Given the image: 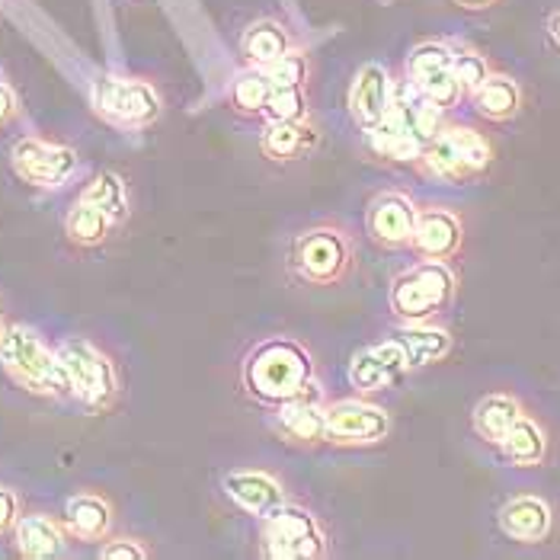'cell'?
<instances>
[{
  "mask_svg": "<svg viewBox=\"0 0 560 560\" xmlns=\"http://www.w3.org/2000/svg\"><path fill=\"white\" fill-rule=\"evenodd\" d=\"M241 390L259 407H276L304 394H324L314 352L289 334L262 337L244 352Z\"/></svg>",
  "mask_w": 560,
  "mask_h": 560,
  "instance_id": "cell-1",
  "label": "cell"
},
{
  "mask_svg": "<svg viewBox=\"0 0 560 560\" xmlns=\"http://www.w3.org/2000/svg\"><path fill=\"white\" fill-rule=\"evenodd\" d=\"M285 266L304 289H340L359 266L355 234L337 218L314 221L292 234Z\"/></svg>",
  "mask_w": 560,
  "mask_h": 560,
  "instance_id": "cell-2",
  "label": "cell"
},
{
  "mask_svg": "<svg viewBox=\"0 0 560 560\" xmlns=\"http://www.w3.org/2000/svg\"><path fill=\"white\" fill-rule=\"evenodd\" d=\"M0 369L3 375L23 388L26 394L65 400L71 397V385L65 375V365L58 359V349L45 343L39 330L26 324H7L0 334Z\"/></svg>",
  "mask_w": 560,
  "mask_h": 560,
  "instance_id": "cell-3",
  "label": "cell"
},
{
  "mask_svg": "<svg viewBox=\"0 0 560 560\" xmlns=\"http://www.w3.org/2000/svg\"><path fill=\"white\" fill-rule=\"evenodd\" d=\"M458 295V276L442 259H420L388 285V314L397 324H432Z\"/></svg>",
  "mask_w": 560,
  "mask_h": 560,
  "instance_id": "cell-4",
  "label": "cell"
},
{
  "mask_svg": "<svg viewBox=\"0 0 560 560\" xmlns=\"http://www.w3.org/2000/svg\"><path fill=\"white\" fill-rule=\"evenodd\" d=\"M55 349L65 365L71 397L93 413L113 410L122 394V375H119L116 359L86 337H68Z\"/></svg>",
  "mask_w": 560,
  "mask_h": 560,
  "instance_id": "cell-5",
  "label": "cell"
},
{
  "mask_svg": "<svg viewBox=\"0 0 560 560\" xmlns=\"http://www.w3.org/2000/svg\"><path fill=\"white\" fill-rule=\"evenodd\" d=\"M259 555L269 560L330 558L327 525L307 506L285 500L259 518Z\"/></svg>",
  "mask_w": 560,
  "mask_h": 560,
  "instance_id": "cell-6",
  "label": "cell"
},
{
  "mask_svg": "<svg viewBox=\"0 0 560 560\" xmlns=\"http://www.w3.org/2000/svg\"><path fill=\"white\" fill-rule=\"evenodd\" d=\"M90 100H93L96 116L116 129H148L164 113V100H161L158 86L141 81V78L103 74L93 81Z\"/></svg>",
  "mask_w": 560,
  "mask_h": 560,
  "instance_id": "cell-7",
  "label": "cell"
},
{
  "mask_svg": "<svg viewBox=\"0 0 560 560\" xmlns=\"http://www.w3.org/2000/svg\"><path fill=\"white\" fill-rule=\"evenodd\" d=\"M390 430L388 410L362 394L327 400V445L334 448H375L388 442Z\"/></svg>",
  "mask_w": 560,
  "mask_h": 560,
  "instance_id": "cell-8",
  "label": "cell"
},
{
  "mask_svg": "<svg viewBox=\"0 0 560 560\" xmlns=\"http://www.w3.org/2000/svg\"><path fill=\"white\" fill-rule=\"evenodd\" d=\"M10 167L23 183H30L36 189H61L78 173L81 158L71 144H61V141L20 138L10 148Z\"/></svg>",
  "mask_w": 560,
  "mask_h": 560,
  "instance_id": "cell-9",
  "label": "cell"
},
{
  "mask_svg": "<svg viewBox=\"0 0 560 560\" xmlns=\"http://www.w3.org/2000/svg\"><path fill=\"white\" fill-rule=\"evenodd\" d=\"M404 74L423 90V96L432 100L439 109L452 113L462 106L465 90L455 78V45L448 43H420L410 48Z\"/></svg>",
  "mask_w": 560,
  "mask_h": 560,
  "instance_id": "cell-10",
  "label": "cell"
},
{
  "mask_svg": "<svg viewBox=\"0 0 560 560\" xmlns=\"http://www.w3.org/2000/svg\"><path fill=\"white\" fill-rule=\"evenodd\" d=\"M266 427L289 448L317 452L327 445V400L324 394H304V397L282 400L269 407Z\"/></svg>",
  "mask_w": 560,
  "mask_h": 560,
  "instance_id": "cell-11",
  "label": "cell"
},
{
  "mask_svg": "<svg viewBox=\"0 0 560 560\" xmlns=\"http://www.w3.org/2000/svg\"><path fill=\"white\" fill-rule=\"evenodd\" d=\"M420 206L400 189H385L365 206V237L378 250H410Z\"/></svg>",
  "mask_w": 560,
  "mask_h": 560,
  "instance_id": "cell-12",
  "label": "cell"
},
{
  "mask_svg": "<svg viewBox=\"0 0 560 560\" xmlns=\"http://www.w3.org/2000/svg\"><path fill=\"white\" fill-rule=\"evenodd\" d=\"M404 375H410V362H407L404 349L390 334L378 343L355 349L352 359H349V369H346L349 385L362 397L397 388L404 382Z\"/></svg>",
  "mask_w": 560,
  "mask_h": 560,
  "instance_id": "cell-13",
  "label": "cell"
},
{
  "mask_svg": "<svg viewBox=\"0 0 560 560\" xmlns=\"http://www.w3.org/2000/svg\"><path fill=\"white\" fill-rule=\"evenodd\" d=\"M390 86H394V78L385 65L378 61H369L355 71L352 84H349V93H346V109L355 122V129L362 135L375 131L390 113Z\"/></svg>",
  "mask_w": 560,
  "mask_h": 560,
  "instance_id": "cell-14",
  "label": "cell"
},
{
  "mask_svg": "<svg viewBox=\"0 0 560 560\" xmlns=\"http://www.w3.org/2000/svg\"><path fill=\"white\" fill-rule=\"evenodd\" d=\"M462 244H465V224L458 212H452L448 206H420L413 244H410L417 257L452 262L462 254Z\"/></svg>",
  "mask_w": 560,
  "mask_h": 560,
  "instance_id": "cell-15",
  "label": "cell"
},
{
  "mask_svg": "<svg viewBox=\"0 0 560 560\" xmlns=\"http://www.w3.org/2000/svg\"><path fill=\"white\" fill-rule=\"evenodd\" d=\"M221 490L224 497L247 516L262 518L266 513H272L279 503L289 500L282 480L262 468H234L221 477Z\"/></svg>",
  "mask_w": 560,
  "mask_h": 560,
  "instance_id": "cell-16",
  "label": "cell"
},
{
  "mask_svg": "<svg viewBox=\"0 0 560 560\" xmlns=\"http://www.w3.org/2000/svg\"><path fill=\"white\" fill-rule=\"evenodd\" d=\"M61 522L68 528V535L81 545H100L113 535L116 525V506L109 497L96 493V490H81L74 497H68Z\"/></svg>",
  "mask_w": 560,
  "mask_h": 560,
  "instance_id": "cell-17",
  "label": "cell"
},
{
  "mask_svg": "<svg viewBox=\"0 0 560 560\" xmlns=\"http://www.w3.org/2000/svg\"><path fill=\"white\" fill-rule=\"evenodd\" d=\"M497 522H500V532L518 545H541L555 532V510L548 500L522 493L500 506Z\"/></svg>",
  "mask_w": 560,
  "mask_h": 560,
  "instance_id": "cell-18",
  "label": "cell"
},
{
  "mask_svg": "<svg viewBox=\"0 0 560 560\" xmlns=\"http://www.w3.org/2000/svg\"><path fill=\"white\" fill-rule=\"evenodd\" d=\"M13 551L26 560H51L61 558L68 551V528L65 522L48 513H30V516H20L16 528H13Z\"/></svg>",
  "mask_w": 560,
  "mask_h": 560,
  "instance_id": "cell-19",
  "label": "cell"
},
{
  "mask_svg": "<svg viewBox=\"0 0 560 560\" xmlns=\"http://www.w3.org/2000/svg\"><path fill=\"white\" fill-rule=\"evenodd\" d=\"M320 148V131L314 122H262L259 154L269 164H295Z\"/></svg>",
  "mask_w": 560,
  "mask_h": 560,
  "instance_id": "cell-20",
  "label": "cell"
},
{
  "mask_svg": "<svg viewBox=\"0 0 560 560\" xmlns=\"http://www.w3.org/2000/svg\"><path fill=\"white\" fill-rule=\"evenodd\" d=\"M390 337L404 349V355L410 362V372L445 362L448 352H452V346H455L452 334L445 327H439L435 320L432 324H397L390 330Z\"/></svg>",
  "mask_w": 560,
  "mask_h": 560,
  "instance_id": "cell-21",
  "label": "cell"
},
{
  "mask_svg": "<svg viewBox=\"0 0 560 560\" xmlns=\"http://www.w3.org/2000/svg\"><path fill=\"white\" fill-rule=\"evenodd\" d=\"M525 413L522 400L516 394L506 390H493L487 397H480L471 410V427H475L477 439H483L487 445H500L506 439V432L516 427V420Z\"/></svg>",
  "mask_w": 560,
  "mask_h": 560,
  "instance_id": "cell-22",
  "label": "cell"
},
{
  "mask_svg": "<svg viewBox=\"0 0 560 560\" xmlns=\"http://www.w3.org/2000/svg\"><path fill=\"white\" fill-rule=\"evenodd\" d=\"M497 448L503 462L513 468H541L548 462V432L535 417L522 413L516 427L506 432V439Z\"/></svg>",
  "mask_w": 560,
  "mask_h": 560,
  "instance_id": "cell-23",
  "label": "cell"
},
{
  "mask_svg": "<svg viewBox=\"0 0 560 560\" xmlns=\"http://www.w3.org/2000/svg\"><path fill=\"white\" fill-rule=\"evenodd\" d=\"M289 51H295V43H292L289 30L276 20H257L241 36V58L247 68H266V65L285 58Z\"/></svg>",
  "mask_w": 560,
  "mask_h": 560,
  "instance_id": "cell-24",
  "label": "cell"
},
{
  "mask_svg": "<svg viewBox=\"0 0 560 560\" xmlns=\"http://www.w3.org/2000/svg\"><path fill=\"white\" fill-rule=\"evenodd\" d=\"M477 116L487 122H510L522 113V86L510 74H490L471 96Z\"/></svg>",
  "mask_w": 560,
  "mask_h": 560,
  "instance_id": "cell-25",
  "label": "cell"
},
{
  "mask_svg": "<svg viewBox=\"0 0 560 560\" xmlns=\"http://www.w3.org/2000/svg\"><path fill=\"white\" fill-rule=\"evenodd\" d=\"M113 228H116V221L106 215L103 209H96L93 202H84V199H74V206L65 215V234L81 250L103 247L113 237Z\"/></svg>",
  "mask_w": 560,
  "mask_h": 560,
  "instance_id": "cell-26",
  "label": "cell"
},
{
  "mask_svg": "<svg viewBox=\"0 0 560 560\" xmlns=\"http://www.w3.org/2000/svg\"><path fill=\"white\" fill-rule=\"evenodd\" d=\"M279 90L276 78L269 74V68H247L244 74H237L231 84H228V103L234 113L241 116H250L259 119L266 103L272 100V93Z\"/></svg>",
  "mask_w": 560,
  "mask_h": 560,
  "instance_id": "cell-27",
  "label": "cell"
},
{
  "mask_svg": "<svg viewBox=\"0 0 560 560\" xmlns=\"http://www.w3.org/2000/svg\"><path fill=\"white\" fill-rule=\"evenodd\" d=\"M78 199L93 202L96 209H103V212L113 218L116 224H122L131 212L129 183H126V179H122L116 171L93 173V176L86 179V186L81 189V196H78Z\"/></svg>",
  "mask_w": 560,
  "mask_h": 560,
  "instance_id": "cell-28",
  "label": "cell"
},
{
  "mask_svg": "<svg viewBox=\"0 0 560 560\" xmlns=\"http://www.w3.org/2000/svg\"><path fill=\"white\" fill-rule=\"evenodd\" d=\"M262 122H314L311 119V100H307V84L304 86H279L272 100L266 103Z\"/></svg>",
  "mask_w": 560,
  "mask_h": 560,
  "instance_id": "cell-29",
  "label": "cell"
},
{
  "mask_svg": "<svg viewBox=\"0 0 560 560\" xmlns=\"http://www.w3.org/2000/svg\"><path fill=\"white\" fill-rule=\"evenodd\" d=\"M490 74H493L490 71V61L480 51L468 48V45H458L455 48V78H458V84L465 90V96H475Z\"/></svg>",
  "mask_w": 560,
  "mask_h": 560,
  "instance_id": "cell-30",
  "label": "cell"
},
{
  "mask_svg": "<svg viewBox=\"0 0 560 560\" xmlns=\"http://www.w3.org/2000/svg\"><path fill=\"white\" fill-rule=\"evenodd\" d=\"M100 558L103 560H148L151 558V548L141 541V538H129V535H122V538H106L103 545H100Z\"/></svg>",
  "mask_w": 560,
  "mask_h": 560,
  "instance_id": "cell-31",
  "label": "cell"
},
{
  "mask_svg": "<svg viewBox=\"0 0 560 560\" xmlns=\"http://www.w3.org/2000/svg\"><path fill=\"white\" fill-rule=\"evenodd\" d=\"M23 516V503H20V493L13 487H3L0 483V538L13 535L16 522Z\"/></svg>",
  "mask_w": 560,
  "mask_h": 560,
  "instance_id": "cell-32",
  "label": "cell"
},
{
  "mask_svg": "<svg viewBox=\"0 0 560 560\" xmlns=\"http://www.w3.org/2000/svg\"><path fill=\"white\" fill-rule=\"evenodd\" d=\"M16 116H20V96L7 81H0V131L10 129Z\"/></svg>",
  "mask_w": 560,
  "mask_h": 560,
  "instance_id": "cell-33",
  "label": "cell"
},
{
  "mask_svg": "<svg viewBox=\"0 0 560 560\" xmlns=\"http://www.w3.org/2000/svg\"><path fill=\"white\" fill-rule=\"evenodd\" d=\"M458 7H465V10H487V7H493L497 0H455Z\"/></svg>",
  "mask_w": 560,
  "mask_h": 560,
  "instance_id": "cell-34",
  "label": "cell"
},
{
  "mask_svg": "<svg viewBox=\"0 0 560 560\" xmlns=\"http://www.w3.org/2000/svg\"><path fill=\"white\" fill-rule=\"evenodd\" d=\"M548 33H551V39H555L560 48V10L551 16V20H548Z\"/></svg>",
  "mask_w": 560,
  "mask_h": 560,
  "instance_id": "cell-35",
  "label": "cell"
},
{
  "mask_svg": "<svg viewBox=\"0 0 560 560\" xmlns=\"http://www.w3.org/2000/svg\"><path fill=\"white\" fill-rule=\"evenodd\" d=\"M3 327H7V320H3V304H0V334H3Z\"/></svg>",
  "mask_w": 560,
  "mask_h": 560,
  "instance_id": "cell-36",
  "label": "cell"
}]
</instances>
